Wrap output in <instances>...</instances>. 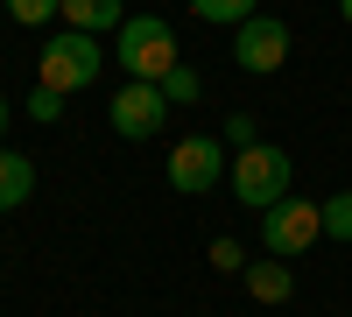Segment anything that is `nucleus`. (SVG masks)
Segmentation results:
<instances>
[{
	"label": "nucleus",
	"mask_w": 352,
	"mask_h": 317,
	"mask_svg": "<svg viewBox=\"0 0 352 317\" xmlns=\"http://www.w3.org/2000/svg\"><path fill=\"white\" fill-rule=\"evenodd\" d=\"M28 190H36V162H28L21 149H8V141H0V212L28 205Z\"/></svg>",
	"instance_id": "obj_9"
},
{
	"label": "nucleus",
	"mask_w": 352,
	"mask_h": 317,
	"mask_svg": "<svg viewBox=\"0 0 352 317\" xmlns=\"http://www.w3.org/2000/svg\"><path fill=\"white\" fill-rule=\"evenodd\" d=\"M226 177H232L226 141H212V134H190V141H176V149H169V190L204 197V190H219Z\"/></svg>",
	"instance_id": "obj_4"
},
{
	"label": "nucleus",
	"mask_w": 352,
	"mask_h": 317,
	"mask_svg": "<svg viewBox=\"0 0 352 317\" xmlns=\"http://www.w3.org/2000/svg\"><path fill=\"white\" fill-rule=\"evenodd\" d=\"M190 8H197V21L240 28V21H254V14H261V0H190Z\"/></svg>",
	"instance_id": "obj_11"
},
{
	"label": "nucleus",
	"mask_w": 352,
	"mask_h": 317,
	"mask_svg": "<svg viewBox=\"0 0 352 317\" xmlns=\"http://www.w3.org/2000/svg\"><path fill=\"white\" fill-rule=\"evenodd\" d=\"M289 177H296V162H289V149H275V141H254V149H232V197H240L247 212H268L289 197Z\"/></svg>",
	"instance_id": "obj_1"
},
{
	"label": "nucleus",
	"mask_w": 352,
	"mask_h": 317,
	"mask_svg": "<svg viewBox=\"0 0 352 317\" xmlns=\"http://www.w3.org/2000/svg\"><path fill=\"white\" fill-rule=\"evenodd\" d=\"M310 240H324V205H310V197H282V205L261 212V247H268V254L296 261Z\"/></svg>",
	"instance_id": "obj_6"
},
{
	"label": "nucleus",
	"mask_w": 352,
	"mask_h": 317,
	"mask_svg": "<svg viewBox=\"0 0 352 317\" xmlns=\"http://www.w3.org/2000/svg\"><path fill=\"white\" fill-rule=\"evenodd\" d=\"M338 14H345V21H352V0H338Z\"/></svg>",
	"instance_id": "obj_19"
},
{
	"label": "nucleus",
	"mask_w": 352,
	"mask_h": 317,
	"mask_svg": "<svg viewBox=\"0 0 352 317\" xmlns=\"http://www.w3.org/2000/svg\"><path fill=\"white\" fill-rule=\"evenodd\" d=\"M0 134H8V99H0Z\"/></svg>",
	"instance_id": "obj_18"
},
{
	"label": "nucleus",
	"mask_w": 352,
	"mask_h": 317,
	"mask_svg": "<svg viewBox=\"0 0 352 317\" xmlns=\"http://www.w3.org/2000/svg\"><path fill=\"white\" fill-rule=\"evenodd\" d=\"M120 71L127 78H148V85H162L176 64H184V50H176V28L162 21V14H127L120 21Z\"/></svg>",
	"instance_id": "obj_2"
},
{
	"label": "nucleus",
	"mask_w": 352,
	"mask_h": 317,
	"mask_svg": "<svg viewBox=\"0 0 352 317\" xmlns=\"http://www.w3.org/2000/svg\"><path fill=\"white\" fill-rule=\"evenodd\" d=\"M240 275H247V296H254V303H268V310L296 296V275H289V261H282V254H261V261H247Z\"/></svg>",
	"instance_id": "obj_8"
},
{
	"label": "nucleus",
	"mask_w": 352,
	"mask_h": 317,
	"mask_svg": "<svg viewBox=\"0 0 352 317\" xmlns=\"http://www.w3.org/2000/svg\"><path fill=\"white\" fill-rule=\"evenodd\" d=\"M64 21L85 28V36H120V21H127V0H64Z\"/></svg>",
	"instance_id": "obj_10"
},
{
	"label": "nucleus",
	"mask_w": 352,
	"mask_h": 317,
	"mask_svg": "<svg viewBox=\"0 0 352 317\" xmlns=\"http://www.w3.org/2000/svg\"><path fill=\"white\" fill-rule=\"evenodd\" d=\"M28 120H64V92H50V85H36V92H28Z\"/></svg>",
	"instance_id": "obj_15"
},
{
	"label": "nucleus",
	"mask_w": 352,
	"mask_h": 317,
	"mask_svg": "<svg viewBox=\"0 0 352 317\" xmlns=\"http://www.w3.org/2000/svg\"><path fill=\"white\" fill-rule=\"evenodd\" d=\"M169 113H176V106H169V92H162V85H148V78H127L120 92H113L106 120H113V134H120V141H155Z\"/></svg>",
	"instance_id": "obj_5"
},
{
	"label": "nucleus",
	"mask_w": 352,
	"mask_h": 317,
	"mask_svg": "<svg viewBox=\"0 0 352 317\" xmlns=\"http://www.w3.org/2000/svg\"><path fill=\"white\" fill-rule=\"evenodd\" d=\"M232 64L254 71V78L282 71V64H289V21H282V14H254V21H240V28H232Z\"/></svg>",
	"instance_id": "obj_7"
},
{
	"label": "nucleus",
	"mask_w": 352,
	"mask_h": 317,
	"mask_svg": "<svg viewBox=\"0 0 352 317\" xmlns=\"http://www.w3.org/2000/svg\"><path fill=\"white\" fill-rule=\"evenodd\" d=\"M212 268H247V247L240 240H212Z\"/></svg>",
	"instance_id": "obj_17"
},
{
	"label": "nucleus",
	"mask_w": 352,
	"mask_h": 317,
	"mask_svg": "<svg viewBox=\"0 0 352 317\" xmlns=\"http://www.w3.org/2000/svg\"><path fill=\"white\" fill-rule=\"evenodd\" d=\"M162 92H169V106H190V99H197V92H204V78H197V71H190V64H176V71H169V78H162Z\"/></svg>",
	"instance_id": "obj_14"
},
{
	"label": "nucleus",
	"mask_w": 352,
	"mask_h": 317,
	"mask_svg": "<svg viewBox=\"0 0 352 317\" xmlns=\"http://www.w3.org/2000/svg\"><path fill=\"white\" fill-rule=\"evenodd\" d=\"M106 71V50H99V36H85V28H64L56 43H43V56H36V85H50V92H92V78Z\"/></svg>",
	"instance_id": "obj_3"
},
{
	"label": "nucleus",
	"mask_w": 352,
	"mask_h": 317,
	"mask_svg": "<svg viewBox=\"0 0 352 317\" xmlns=\"http://www.w3.org/2000/svg\"><path fill=\"white\" fill-rule=\"evenodd\" d=\"M324 240H345V247H352V190L324 197Z\"/></svg>",
	"instance_id": "obj_12"
},
{
	"label": "nucleus",
	"mask_w": 352,
	"mask_h": 317,
	"mask_svg": "<svg viewBox=\"0 0 352 317\" xmlns=\"http://www.w3.org/2000/svg\"><path fill=\"white\" fill-rule=\"evenodd\" d=\"M254 113H232V120H226V149H254Z\"/></svg>",
	"instance_id": "obj_16"
},
{
	"label": "nucleus",
	"mask_w": 352,
	"mask_h": 317,
	"mask_svg": "<svg viewBox=\"0 0 352 317\" xmlns=\"http://www.w3.org/2000/svg\"><path fill=\"white\" fill-rule=\"evenodd\" d=\"M0 8H8L21 28H43L50 14H64V0H0Z\"/></svg>",
	"instance_id": "obj_13"
}]
</instances>
